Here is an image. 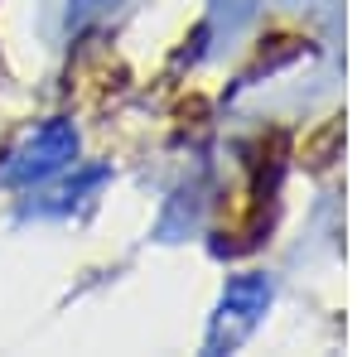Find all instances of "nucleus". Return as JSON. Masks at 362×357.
<instances>
[{"instance_id": "nucleus-2", "label": "nucleus", "mask_w": 362, "mask_h": 357, "mask_svg": "<svg viewBox=\"0 0 362 357\" xmlns=\"http://www.w3.org/2000/svg\"><path fill=\"white\" fill-rule=\"evenodd\" d=\"M266 304H271V280H266V275H242V280H232V285H227L218 324L232 319L237 329H251V324L266 314Z\"/></svg>"}, {"instance_id": "nucleus-3", "label": "nucleus", "mask_w": 362, "mask_h": 357, "mask_svg": "<svg viewBox=\"0 0 362 357\" xmlns=\"http://www.w3.org/2000/svg\"><path fill=\"white\" fill-rule=\"evenodd\" d=\"M102 5H116V0H73V15L83 20V15H92V10H102Z\"/></svg>"}, {"instance_id": "nucleus-1", "label": "nucleus", "mask_w": 362, "mask_h": 357, "mask_svg": "<svg viewBox=\"0 0 362 357\" xmlns=\"http://www.w3.org/2000/svg\"><path fill=\"white\" fill-rule=\"evenodd\" d=\"M73 155H78V131L68 121H49L10 155V165L0 169V184H39L54 169H63Z\"/></svg>"}]
</instances>
